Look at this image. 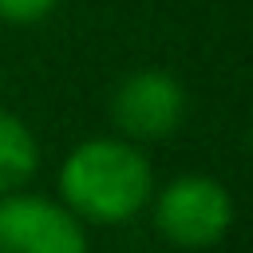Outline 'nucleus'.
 Segmentation results:
<instances>
[{
	"label": "nucleus",
	"instance_id": "obj_7",
	"mask_svg": "<svg viewBox=\"0 0 253 253\" xmlns=\"http://www.w3.org/2000/svg\"><path fill=\"white\" fill-rule=\"evenodd\" d=\"M249 146H253V123H249Z\"/></svg>",
	"mask_w": 253,
	"mask_h": 253
},
{
	"label": "nucleus",
	"instance_id": "obj_5",
	"mask_svg": "<svg viewBox=\"0 0 253 253\" xmlns=\"http://www.w3.org/2000/svg\"><path fill=\"white\" fill-rule=\"evenodd\" d=\"M36 170H40V142L32 126L16 111L0 107V194L24 190Z\"/></svg>",
	"mask_w": 253,
	"mask_h": 253
},
{
	"label": "nucleus",
	"instance_id": "obj_3",
	"mask_svg": "<svg viewBox=\"0 0 253 253\" xmlns=\"http://www.w3.org/2000/svg\"><path fill=\"white\" fill-rule=\"evenodd\" d=\"M107 111H111L115 134L146 146V142H166L170 134H178L190 111V95L174 71L138 67L115 83Z\"/></svg>",
	"mask_w": 253,
	"mask_h": 253
},
{
	"label": "nucleus",
	"instance_id": "obj_6",
	"mask_svg": "<svg viewBox=\"0 0 253 253\" xmlns=\"http://www.w3.org/2000/svg\"><path fill=\"white\" fill-rule=\"evenodd\" d=\"M63 0H0V20L12 28H32L43 24Z\"/></svg>",
	"mask_w": 253,
	"mask_h": 253
},
{
	"label": "nucleus",
	"instance_id": "obj_4",
	"mask_svg": "<svg viewBox=\"0 0 253 253\" xmlns=\"http://www.w3.org/2000/svg\"><path fill=\"white\" fill-rule=\"evenodd\" d=\"M0 253H87V225L47 194H0Z\"/></svg>",
	"mask_w": 253,
	"mask_h": 253
},
{
	"label": "nucleus",
	"instance_id": "obj_1",
	"mask_svg": "<svg viewBox=\"0 0 253 253\" xmlns=\"http://www.w3.org/2000/svg\"><path fill=\"white\" fill-rule=\"evenodd\" d=\"M59 202L83 225H126L134 221L154 194V166L146 150L123 134L83 138L67 150L55 174Z\"/></svg>",
	"mask_w": 253,
	"mask_h": 253
},
{
	"label": "nucleus",
	"instance_id": "obj_2",
	"mask_svg": "<svg viewBox=\"0 0 253 253\" xmlns=\"http://www.w3.org/2000/svg\"><path fill=\"white\" fill-rule=\"evenodd\" d=\"M150 221L154 233L186 253L213 249L229 237L237 206L225 182L213 174H174L170 182L154 186L150 194Z\"/></svg>",
	"mask_w": 253,
	"mask_h": 253
}]
</instances>
